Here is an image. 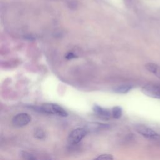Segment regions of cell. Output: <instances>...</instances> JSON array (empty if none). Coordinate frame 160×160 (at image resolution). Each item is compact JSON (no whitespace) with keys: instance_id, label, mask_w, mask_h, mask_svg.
<instances>
[{"instance_id":"cell-5","label":"cell","mask_w":160,"mask_h":160,"mask_svg":"<svg viewBox=\"0 0 160 160\" xmlns=\"http://www.w3.org/2000/svg\"><path fill=\"white\" fill-rule=\"evenodd\" d=\"M31 121V116L27 113H19L12 119V124L15 126L22 127L27 125Z\"/></svg>"},{"instance_id":"cell-6","label":"cell","mask_w":160,"mask_h":160,"mask_svg":"<svg viewBox=\"0 0 160 160\" xmlns=\"http://www.w3.org/2000/svg\"><path fill=\"white\" fill-rule=\"evenodd\" d=\"M109 128V126L108 124L97 122H89L86 124L84 129L88 132H96L99 131L101 130L107 129Z\"/></svg>"},{"instance_id":"cell-12","label":"cell","mask_w":160,"mask_h":160,"mask_svg":"<svg viewBox=\"0 0 160 160\" xmlns=\"http://www.w3.org/2000/svg\"><path fill=\"white\" fill-rule=\"evenodd\" d=\"M94 160H113V157L111 154H105L99 156L97 158H96Z\"/></svg>"},{"instance_id":"cell-8","label":"cell","mask_w":160,"mask_h":160,"mask_svg":"<svg viewBox=\"0 0 160 160\" xmlns=\"http://www.w3.org/2000/svg\"><path fill=\"white\" fill-rule=\"evenodd\" d=\"M146 68L160 79V66L154 63H148L146 64Z\"/></svg>"},{"instance_id":"cell-9","label":"cell","mask_w":160,"mask_h":160,"mask_svg":"<svg viewBox=\"0 0 160 160\" xmlns=\"http://www.w3.org/2000/svg\"><path fill=\"white\" fill-rule=\"evenodd\" d=\"M112 116L116 119H119L122 115V109L119 106H115L112 109Z\"/></svg>"},{"instance_id":"cell-11","label":"cell","mask_w":160,"mask_h":160,"mask_svg":"<svg viewBox=\"0 0 160 160\" xmlns=\"http://www.w3.org/2000/svg\"><path fill=\"white\" fill-rule=\"evenodd\" d=\"M21 155L24 160H37L35 156L26 151H22Z\"/></svg>"},{"instance_id":"cell-10","label":"cell","mask_w":160,"mask_h":160,"mask_svg":"<svg viewBox=\"0 0 160 160\" xmlns=\"http://www.w3.org/2000/svg\"><path fill=\"white\" fill-rule=\"evenodd\" d=\"M131 89V86L128 85H124L119 86L114 89V91L118 92V93H126L128 92L130 89Z\"/></svg>"},{"instance_id":"cell-4","label":"cell","mask_w":160,"mask_h":160,"mask_svg":"<svg viewBox=\"0 0 160 160\" xmlns=\"http://www.w3.org/2000/svg\"><path fill=\"white\" fill-rule=\"evenodd\" d=\"M142 92L151 98L160 99V84H148L142 88Z\"/></svg>"},{"instance_id":"cell-1","label":"cell","mask_w":160,"mask_h":160,"mask_svg":"<svg viewBox=\"0 0 160 160\" xmlns=\"http://www.w3.org/2000/svg\"><path fill=\"white\" fill-rule=\"evenodd\" d=\"M136 131L151 141L160 144V134L151 128L144 125H137L135 128Z\"/></svg>"},{"instance_id":"cell-14","label":"cell","mask_w":160,"mask_h":160,"mask_svg":"<svg viewBox=\"0 0 160 160\" xmlns=\"http://www.w3.org/2000/svg\"><path fill=\"white\" fill-rule=\"evenodd\" d=\"M75 57H76L75 55H74L72 52H68V53L66 55V58L68 59H71L74 58Z\"/></svg>"},{"instance_id":"cell-3","label":"cell","mask_w":160,"mask_h":160,"mask_svg":"<svg viewBox=\"0 0 160 160\" xmlns=\"http://www.w3.org/2000/svg\"><path fill=\"white\" fill-rule=\"evenodd\" d=\"M86 134L87 131L84 128H78L74 129L69 134L68 141L70 144H77L81 141Z\"/></svg>"},{"instance_id":"cell-7","label":"cell","mask_w":160,"mask_h":160,"mask_svg":"<svg viewBox=\"0 0 160 160\" xmlns=\"http://www.w3.org/2000/svg\"><path fill=\"white\" fill-rule=\"evenodd\" d=\"M94 111L101 117H102L106 119H108L111 117L112 113L107 109H104L98 105H94L93 107Z\"/></svg>"},{"instance_id":"cell-2","label":"cell","mask_w":160,"mask_h":160,"mask_svg":"<svg viewBox=\"0 0 160 160\" xmlns=\"http://www.w3.org/2000/svg\"><path fill=\"white\" fill-rule=\"evenodd\" d=\"M40 109L48 114H56L62 117H66L68 116V112L60 106L52 104V103H46L43 104L41 107Z\"/></svg>"},{"instance_id":"cell-13","label":"cell","mask_w":160,"mask_h":160,"mask_svg":"<svg viewBox=\"0 0 160 160\" xmlns=\"http://www.w3.org/2000/svg\"><path fill=\"white\" fill-rule=\"evenodd\" d=\"M34 136L38 139H42L44 138L45 134L42 129H36V131L34 132Z\"/></svg>"}]
</instances>
